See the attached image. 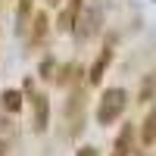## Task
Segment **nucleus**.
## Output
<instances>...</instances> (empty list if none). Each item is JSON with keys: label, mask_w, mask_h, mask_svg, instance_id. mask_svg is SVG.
Listing matches in <instances>:
<instances>
[{"label": "nucleus", "mask_w": 156, "mask_h": 156, "mask_svg": "<svg viewBox=\"0 0 156 156\" xmlns=\"http://www.w3.org/2000/svg\"><path fill=\"white\" fill-rule=\"evenodd\" d=\"M156 97V75H147L144 81H140V94H137V100L140 103H150Z\"/></svg>", "instance_id": "obj_7"}, {"label": "nucleus", "mask_w": 156, "mask_h": 156, "mask_svg": "<svg viewBox=\"0 0 156 156\" xmlns=\"http://www.w3.org/2000/svg\"><path fill=\"white\" fill-rule=\"evenodd\" d=\"M140 140L150 147L153 140H156V109L147 112V119H144V128H140Z\"/></svg>", "instance_id": "obj_5"}, {"label": "nucleus", "mask_w": 156, "mask_h": 156, "mask_svg": "<svg viewBox=\"0 0 156 156\" xmlns=\"http://www.w3.org/2000/svg\"><path fill=\"white\" fill-rule=\"evenodd\" d=\"M44 34H47V16H44V12H37V16H34V31H31V41L37 44Z\"/></svg>", "instance_id": "obj_8"}, {"label": "nucleus", "mask_w": 156, "mask_h": 156, "mask_svg": "<svg viewBox=\"0 0 156 156\" xmlns=\"http://www.w3.org/2000/svg\"><path fill=\"white\" fill-rule=\"evenodd\" d=\"M31 12V0H19V22Z\"/></svg>", "instance_id": "obj_9"}, {"label": "nucleus", "mask_w": 156, "mask_h": 156, "mask_svg": "<svg viewBox=\"0 0 156 156\" xmlns=\"http://www.w3.org/2000/svg\"><path fill=\"white\" fill-rule=\"evenodd\" d=\"M47 119H50L47 97H34V128L37 131H47Z\"/></svg>", "instance_id": "obj_3"}, {"label": "nucleus", "mask_w": 156, "mask_h": 156, "mask_svg": "<svg viewBox=\"0 0 156 156\" xmlns=\"http://www.w3.org/2000/svg\"><path fill=\"white\" fill-rule=\"evenodd\" d=\"M125 103H128V94H125V90H122V87H109L106 94H103L100 109H97V119H100V125H112V122L122 115Z\"/></svg>", "instance_id": "obj_1"}, {"label": "nucleus", "mask_w": 156, "mask_h": 156, "mask_svg": "<svg viewBox=\"0 0 156 156\" xmlns=\"http://www.w3.org/2000/svg\"><path fill=\"white\" fill-rule=\"evenodd\" d=\"M109 59H112V50L106 47V50H103V53H100V59L94 62V66H90V84H100V78H103V72H106Z\"/></svg>", "instance_id": "obj_4"}, {"label": "nucleus", "mask_w": 156, "mask_h": 156, "mask_svg": "<svg viewBox=\"0 0 156 156\" xmlns=\"http://www.w3.org/2000/svg\"><path fill=\"white\" fill-rule=\"evenodd\" d=\"M97 31H100V9L97 6H84V12L78 16V37L90 41Z\"/></svg>", "instance_id": "obj_2"}, {"label": "nucleus", "mask_w": 156, "mask_h": 156, "mask_svg": "<svg viewBox=\"0 0 156 156\" xmlns=\"http://www.w3.org/2000/svg\"><path fill=\"white\" fill-rule=\"evenodd\" d=\"M75 156H97V147H81Z\"/></svg>", "instance_id": "obj_10"}, {"label": "nucleus", "mask_w": 156, "mask_h": 156, "mask_svg": "<svg viewBox=\"0 0 156 156\" xmlns=\"http://www.w3.org/2000/svg\"><path fill=\"white\" fill-rule=\"evenodd\" d=\"M112 156H128V153H122V150H115V153H112Z\"/></svg>", "instance_id": "obj_11"}, {"label": "nucleus", "mask_w": 156, "mask_h": 156, "mask_svg": "<svg viewBox=\"0 0 156 156\" xmlns=\"http://www.w3.org/2000/svg\"><path fill=\"white\" fill-rule=\"evenodd\" d=\"M3 109L6 112H19L22 109V90H16V87L3 90Z\"/></svg>", "instance_id": "obj_6"}]
</instances>
